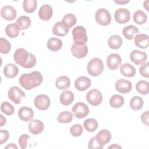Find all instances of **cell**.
<instances>
[{"label":"cell","mask_w":149,"mask_h":149,"mask_svg":"<svg viewBox=\"0 0 149 149\" xmlns=\"http://www.w3.org/2000/svg\"><path fill=\"white\" fill-rule=\"evenodd\" d=\"M13 58L15 62L24 68H31L36 63V58L31 53L27 52L25 49L20 48L16 50Z\"/></svg>","instance_id":"cell-1"},{"label":"cell","mask_w":149,"mask_h":149,"mask_svg":"<svg viewBox=\"0 0 149 149\" xmlns=\"http://www.w3.org/2000/svg\"><path fill=\"white\" fill-rule=\"evenodd\" d=\"M42 76L38 71H33L30 73H24L19 78V83L27 90H31L39 86L42 82Z\"/></svg>","instance_id":"cell-2"},{"label":"cell","mask_w":149,"mask_h":149,"mask_svg":"<svg viewBox=\"0 0 149 149\" xmlns=\"http://www.w3.org/2000/svg\"><path fill=\"white\" fill-rule=\"evenodd\" d=\"M104 70V64L101 59L98 58L91 59L87 64V70L89 74L92 76L100 75Z\"/></svg>","instance_id":"cell-3"},{"label":"cell","mask_w":149,"mask_h":149,"mask_svg":"<svg viewBox=\"0 0 149 149\" xmlns=\"http://www.w3.org/2000/svg\"><path fill=\"white\" fill-rule=\"evenodd\" d=\"M73 39L74 44L79 45L86 44L87 41L88 37L86 29L81 26L75 27L72 30Z\"/></svg>","instance_id":"cell-4"},{"label":"cell","mask_w":149,"mask_h":149,"mask_svg":"<svg viewBox=\"0 0 149 149\" xmlns=\"http://www.w3.org/2000/svg\"><path fill=\"white\" fill-rule=\"evenodd\" d=\"M96 22L101 26L108 25L111 20V16L109 12L105 8L98 9L95 15Z\"/></svg>","instance_id":"cell-5"},{"label":"cell","mask_w":149,"mask_h":149,"mask_svg":"<svg viewBox=\"0 0 149 149\" xmlns=\"http://www.w3.org/2000/svg\"><path fill=\"white\" fill-rule=\"evenodd\" d=\"M87 102L93 106L99 105L102 101V94L97 89H92L86 94Z\"/></svg>","instance_id":"cell-6"},{"label":"cell","mask_w":149,"mask_h":149,"mask_svg":"<svg viewBox=\"0 0 149 149\" xmlns=\"http://www.w3.org/2000/svg\"><path fill=\"white\" fill-rule=\"evenodd\" d=\"M8 98L15 104H19L21 102L22 98H25V93L17 86L10 87L8 92Z\"/></svg>","instance_id":"cell-7"},{"label":"cell","mask_w":149,"mask_h":149,"mask_svg":"<svg viewBox=\"0 0 149 149\" xmlns=\"http://www.w3.org/2000/svg\"><path fill=\"white\" fill-rule=\"evenodd\" d=\"M72 111L74 116L79 119L86 117L89 113V108L88 106L82 102L76 103L73 106Z\"/></svg>","instance_id":"cell-8"},{"label":"cell","mask_w":149,"mask_h":149,"mask_svg":"<svg viewBox=\"0 0 149 149\" xmlns=\"http://www.w3.org/2000/svg\"><path fill=\"white\" fill-rule=\"evenodd\" d=\"M34 105L37 108L41 111H45L49 107L51 101L49 97L45 94L37 95L34 101Z\"/></svg>","instance_id":"cell-9"},{"label":"cell","mask_w":149,"mask_h":149,"mask_svg":"<svg viewBox=\"0 0 149 149\" xmlns=\"http://www.w3.org/2000/svg\"><path fill=\"white\" fill-rule=\"evenodd\" d=\"M115 21L120 24H125L128 22L130 19L129 11L126 8H119L114 13Z\"/></svg>","instance_id":"cell-10"},{"label":"cell","mask_w":149,"mask_h":149,"mask_svg":"<svg viewBox=\"0 0 149 149\" xmlns=\"http://www.w3.org/2000/svg\"><path fill=\"white\" fill-rule=\"evenodd\" d=\"M130 59L132 62L137 65L143 64L147 59V55L146 52L139 51L133 50L130 54Z\"/></svg>","instance_id":"cell-11"},{"label":"cell","mask_w":149,"mask_h":149,"mask_svg":"<svg viewBox=\"0 0 149 149\" xmlns=\"http://www.w3.org/2000/svg\"><path fill=\"white\" fill-rule=\"evenodd\" d=\"M121 56L116 53L111 54L107 59V64L108 68L111 70H116L121 64Z\"/></svg>","instance_id":"cell-12"},{"label":"cell","mask_w":149,"mask_h":149,"mask_svg":"<svg viewBox=\"0 0 149 149\" xmlns=\"http://www.w3.org/2000/svg\"><path fill=\"white\" fill-rule=\"evenodd\" d=\"M115 87L118 92L126 94L130 91L132 88V84L130 81L126 79H120L116 81Z\"/></svg>","instance_id":"cell-13"},{"label":"cell","mask_w":149,"mask_h":149,"mask_svg":"<svg viewBox=\"0 0 149 149\" xmlns=\"http://www.w3.org/2000/svg\"><path fill=\"white\" fill-rule=\"evenodd\" d=\"M1 17L6 20H14L17 15L15 9L10 5L3 6L1 10Z\"/></svg>","instance_id":"cell-14"},{"label":"cell","mask_w":149,"mask_h":149,"mask_svg":"<svg viewBox=\"0 0 149 149\" xmlns=\"http://www.w3.org/2000/svg\"><path fill=\"white\" fill-rule=\"evenodd\" d=\"M71 52L75 58H84L88 53V47L86 44L79 45L73 44L71 47Z\"/></svg>","instance_id":"cell-15"},{"label":"cell","mask_w":149,"mask_h":149,"mask_svg":"<svg viewBox=\"0 0 149 149\" xmlns=\"http://www.w3.org/2000/svg\"><path fill=\"white\" fill-rule=\"evenodd\" d=\"M91 80L86 76H80L74 81V86L76 88L80 91L86 90L91 86Z\"/></svg>","instance_id":"cell-16"},{"label":"cell","mask_w":149,"mask_h":149,"mask_svg":"<svg viewBox=\"0 0 149 149\" xmlns=\"http://www.w3.org/2000/svg\"><path fill=\"white\" fill-rule=\"evenodd\" d=\"M17 114L20 119L24 122H29L34 117V112L33 109L27 107H21L19 109Z\"/></svg>","instance_id":"cell-17"},{"label":"cell","mask_w":149,"mask_h":149,"mask_svg":"<svg viewBox=\"0 0 149 149\" xmlns=\"http://www.w3.org/2000/svg\"><path fill=\"white\" fill-rule=\"evenodd\" d=\"M53 10L51 6L48 4H44L42 5L38 12V16L41 20L47 21L49 20L52 16Z\"/></svg>","instance_id":"cell-18"},{"label":"cell","mask_w":149,"mask_h":149,"mask_svg":"<svg viewBox=\"0 0 149 149\" xmlns=\"http://www.w3.org/2000/svg\"><path fill=\"white\" fill-rule=\"evenodd\" d=\"M44 129V125L42 121L38 119H34L29 125V130L33 134L41 133Z\"/></svg>","instance_id":"cell-19"},{"label":"cell","mask_w":149,"mask_h":149,"mask_svg":"<svg viewBox=\"0 0 149 149\" xmlns=\"http://www.w3.org/2000/svg\"><path fill=\"white\" fill-rule=\"evenodd\" d=\"M111 136V133L108 130L102 129L97 133L95 139L100 144L104 146L110 141Z\"/></svg>","instance_id":"cell-20"},{"label":"cell","mask_w":149,"mask_h":149,"mask_svg":"<svg viewBox=\"0 0 149 149\" xmlns=\"http://www.w3.org/2000/svg\"><path fill=\"white\" fill-rule=\"evenodd\" d=\"M3 72L5 76L8 78L12 79L15 77L19 73V69L15 64L8 63L5 66Z\"/></svg>","instance_id":"cell-21"},{"label":"cell","mask_w":149,"mask_h":149,"mask_svg":"<svg viewBox=\"0 0 149 149\" xmlns=\"http://www.w3.org/2000/svg\"><path fill=\"white\" fill-rule=\"evenodd\" d=\"M134 40L135 45L139 48L145 49L148 47V36L146 34H137Z\"/></svg>","instance_id":"cell-22"},{"label":"cell","mask_w":149,"mask_h":149,"mask_svg":"<svg viewBox=\"0 0 149 149\" xmlns=\"http://www.w3.org/2000/svg\"><path fill=\"white\" fill-rule=\"evenodd\" d=\"M52 31L54 35L63 37L68 33L69 29L67 28L62 22H58L54 25Z\"/></svg>","instance_id":"cell-23"},{"label":"cell","mask_w":149,"mask_h":149,"mask_svg":"<svg viewBox=\"0 0 149 149\" xmlns=\"http://www.w3.org/2000/svg\"><path fill=\"white\" fill-rule=\"evenodd\" d=\"M120 72L124 76L132 77L136 74V69L131 64L129 63H125L120 65Z\"/></svg>","instance_id":"cell-24"},{"label":"cell","mask_w":149,"mask_h":149,"mask_svg":"<svg viewBox=\"0 0 149 149\" xmlns=\"http://www.w3.org/2000/svg\"><path fill=\"white\" fill-rule=\"evenodd\" d=\"M63 43L61 40L56 37H51L47 41L48 48L53 52H56L61 49Z\"/></svg>","instance_id":"cell-25"},{"label":"cell","mask_w":149,"mask_h":149,"mask_svg":"<svg viewBox=\"0 0 149 149\" xmlns=\"http://www.w3.org/2000/svg\"><path fill=\"white\" fill-rule=\"evenodd\" d=\"M74 100V94L69 90L63 91L59 97L60 102L63 105H69Z\"/></svg>","instance_id":"cell-26"},{"label":"cell","mask_w":149,"mask_h":149,"mask_svg":"<svg viewBox=\"0 0 149 149\" xmlns=\"http://www.w3.org/2000/svg\"><path fill=\"white\" fill-rule=\"evenodd\" d=\"M139 33V29L133 25H129L123 28L122 34L123 36L127 40H132L134 38V36Z\"/></svg>","instance_id":"cell-27"},{"label":"cell","mask_w":149,"mask_h":149,"mask_svg":"<svg viewBox=\"0 0 149 149\" xmlns=\"http://www.w3.org/2000/svg\"><path fill=\"white\" fill-rule=\"evenodd\" d=\"M70 81L69 78L66 76H61L57 78L55 81L56 87L61 90H66L69 87Z\"/></svg>","instance_id":"cell-28"},{"label":"cell","mask_w":149,"mask_h":149,"mask_svg":"<svg viewBox=\"0 0 149 149\" xmlns=\"http://www.w3.org/2000/svg\"><path fill=\"white\" fill-rule=\"evenodd\" d=\"M123 43L122 38L118 35H113L108 40V45L111 49H117L120 48Z\"/></svg>","instance_id":"cell-29"},{"label":"cell","mask_w":149,"mask_h":149,"mask_svg":"<svg viewBox=\"0 0 149 149\" xmlns=\"http://www.w3.org/2000/svg\"><path fill=\"white\" fill-rule=\"evenodd\" d=\"M20 30L19 27L16 23L8 24L5 28V33L6 35L11 38L17 37L19 34Z\"/></svg>","instance_id":"cell-30"},{"label":"cell","mask_w":149,"mask_h":149,"mask_svg":"<svg viewBox=\"0 0 149 149\" xmlns=\"http://www.w3.org/2000/svg\"><path fill=\"white\" fill-rule=\"evenodd\" d=\"M19 27L20 30H26L29 27L31 24V19L29 17L26 16H20L16 21L15 23Z\"/></svg>","instance_id":"cell-31"},{"label":"cell","mask_w":149,"mask_h":149,"mask_svg":"<svg viewBox=\"0 0 149 149\" xmlns=\"http://www.w3.org/2000/svg\"><path fill=\"white\" fill-rule=\"evenodd\" d=\"M124 104L123 97L119 94H115L112 95L109 100V104L111 107L118 108L121 107Z\"/></svg>","instance_id":"cell-32"},{"label":"cell","mask_w":149,"mask_h":149,"mask_svg":"<svg viewBox=\"0 0 149 149\" xmlns=\"http://www.w3.org/2000/svg\"><path fill=\"white\" fill-rule=\"evenodd\" d=\"M130 107L134 111H138L142 108L144 105V101L141 97L139 96H134L130 101Z\"/></svg>","instance_id":"cell-33"},{"label":"cell","mask_w":149,"mask_h":149,"mask_svg":"<svg viewBox=\"0 0 149 149\" xmlns=\"http://www.w3.org/2000/svg\"><path fill=\"white\" fill-rule=\"evenodd\" d=\"M84 129L89 132H94L98 127V123L97 120L93 118H88L83 122Z\"/></svg>","instance_id":"cell-34"},{"label":"cell","mask_w":149,"mask_h":149,"mask_svg":"<svg viewBox=\"0 0 149 149\" xmlns=\"http://www.w3.org/2000/svg\"><path fill=\"white\" fill-rule=\"evenodd\" d=\"M73 119V114L68 111H63L59 113L57 117V120L61 123H68L72 122Z\"/></svg>","instance_id":"cell-35"},{"label":"cell","mask_w":149,"mask_h":149,"mask_svg":"<svg viewBox=\"0 0 149 149\" xmlns=\"http://www.w3.org/2000/svg\"><path fill=\"white\" fill-rule=\"evenodd\" d=\"M77 22L76 17L72 13H68L65 15L63 19L62 22L63 24L68 29L72 27L76 24Z\"/></svg>","instance_id":"cell-36"},{"label":"cell","mask_w":149,"mask_h":149,"mask_svg":"<svg viewBox=\"0 0 149 149\" xmlns=\"http://www.w3.org/2000/svg\"><path fill=\"white\" fill-rule=\"evenodd\" d=\"M147 16L146 14L141 10H138L133 13V21L139 25L143 24L146 22Z\"/></svg>","instance_id":"cell-37"},{"label":"cell","mask_w":149,"mask_h":149,"mask_svg":"<svg viewBox=\"0 0 149 149\" xmlns=\"http://www.w3.org/2000/svg\"><path fill=\"white\" fill-rule=\"evenodd\" d=\"M37 2L36 0H25L23 2L24 10L29 13H33L36 9Z\"/></svg>","instance_id":"cell-38"},{"label":"cell","mask_w":149,"mask_h":149,"mask_svg":"<svg viewBox=\"0 0 149 149\" xmlns=\"http://www.w3.org/2000/svg\"><path fill=\"white\" fill-rule=\"evenodd\" d=\"M136 88L139 93L143 95H147L149 91L148 82L146 80H140L136 83Z\"/></svg>","instance_id":"cell-39"},{"label":"cell","mask_w":149,"mask_h":149,"mask_svg":"<svg viewBox=\"0 0 149 149\" xmlns=\"http://www.w3.org/2000/svg\"><path fill=\"white\" fill-rule=\"evenodd\" d=\"M1 110L5 115L9 116L13 113L15 108L9 102L4 101L1 105Z\"/></svg>","instance_id":"cell-40"},{"label":"cell","mask_w":149,"mask_h":149,"mask_svg":"<svg viewBox=\"0 0 149 149\" xmlns=\"http://www.w3.org/2000/svg\"><path fill=\"white\" fill-rule=\"evenodd\" d=\"M11 49L10 42L4 38H0V52L1 54H6Z\"/></svg>","instance_id":"cell-41"},{"label":"cell","mask_w":149,"mask_h":149,"mask_svg":"<svg viewBox=\"0 0 149 149\" xmlns=\"http://www.w3.org/2000/svg\"><path fill=\"white\" fill-rule=\"evenodd\" d=\"M70 133L74 137H79L83 133V127L80 124H75L71 126Z\"/></svg>","instance_id":"cell-42"},{"label":"cell","mask_w":149,"mask_h":149,"mask_svg":"<svg viewBox=\"0 0 149 149\" xmlns=\"http://www.w3.org/2000/svg\"><path fill=\"white\" fill-rule=\"evenodd\" d=\"M148 68H149V63L148 62L143 63L141 65V66L139 69V72H140V74L143 77L148 78L149 77Z\"/></svg>","instance_id":"cell-43"},{"label":"cell","mask_w":149,"mask_h":149,"mask_svg":"<svg viewBox=\"0 0 149 149\" xmlns=\"http://www.w3.org/2000/svg\"><path fill=\"white\" fill-rule=\"evenodd\" d=\"M30 137L27 134H22L19 138V144L21 148L25 149L27 147V140L29 139H30Z\"/></svg>","instance_id":"cell-44"},{"label":"cell","mask_w":149,"mask_h":149,"mask_svg":"<svg viewBox=\"0 0 149 149\" xmlns=\"http://www.w3.org/2000/svg\"><path fill=\"white\" fill-rule=\"evenodd\" d=\"M88 148H91V149H94V148L101 149V148H103L104 146L100 144L96 140L95 137H93L90 140L88 144Z\"/></svg>","instance_id":"cell-45"},{"label":"cell","mask_w":149,"mask_h":149,"mask_svg":"<svg viewBox=\"0 0 149 149\" xmlns=\"http://www.w3.org/2000/svg\"><path fill=\"white\" fill-rule=\"evenodd\" d=\"M9 137V133L6 130H0V144H2L6 142Z\"/></svg>","instance_id":"cell-46"},{"label":"cell","mask_w":149,"mask_h":149,"mask_svg":"<svg viewBox=\"0 0 149 149\" xmlns=\"http://www.w3.org/2000/svg\"><path fill=\"white\" fill-rule=\"evenodd\" d=\"M148 116L149 114L148 111L143 113L141 115V120L142 123L147 126H148Z\"/></svg>","instance_id":"cell-47"},{"label":"cell","mask_w":149,"mask_h":149,"mask_svg":"<svg viewBox=\"0 0 149 149\" xmlns=\"http://www.w3.org/2000/svg\"><path fill=\"white\" fill-rule=\"evenodd\" d=\"M114 2L118 5H125L129 2V1L126 0H114Z\"/></svg>","instance_id":"cell-48"},{"label":"cell","mask_w":149,"mask_h":149,"mask_svg":"<svg viewBox=\"0 0 149 149\" xmlns=\"http://www.w3.org/2000/svg\"><path fill=\"white\" fill-rule=\"evenodd\" d=\"M0 116H1V126H3V125L6 123V119L5 117H3L2 115H0Z\"/></svg>","instance_id":"cell-49"},{"label":"cell","mask_w":149,"mask_h":149,"mask_svg":"<svg viewBox=\"0 0 149 149\" xmlns=\"http://www.w3.org/2000/svg\"><path fill=\"white\" fill-rule=\"evenodd\" d=\"M5 148H16V149H17V146L15 145V144L10 143V144H9L8 146H6L5 147Z\"/></svg>","instance_id":"cell-50"},{"label":"cell","mask_w":149,"mask_h":149,"mask_svg":"<svg viewBox=\"0 0 149 149\" xmlns=\"http://www.w3.org/2000/svg\"><path fill=\"white\" fill-rule=\"evenodd\" d=\"M108 148H122V147L118 145V144H113L111 146H110Z\"/></svg>","instance_id":"cell-51"},{"label":"cell","mask_w":149,"mask_h":149,"mask_svg":"<svg viewBox=\"0 0 149 149\" xmlns=\"http://www.w3.org/2000/svg\"><path fill=\"white\" fill-rule=\"evenodd\" d=\"M148 1H147V2H146L147 4H146L145 2H144V5H143L144 7L146 9V10H147V11H148V8L147 6H148Z\"/></svg>","instance_id":"cell-52"}]
</instances>
